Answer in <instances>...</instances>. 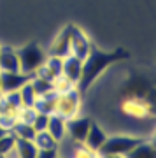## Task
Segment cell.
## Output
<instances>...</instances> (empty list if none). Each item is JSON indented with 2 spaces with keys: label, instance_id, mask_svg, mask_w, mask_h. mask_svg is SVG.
Returning a JSON list of instances; mask_svg holds the SVG:
<instances>
[{
  "label": "cell",
  "instance_id": "cell-1",
  "mask_svg": "<svg viewBox=\"0 0 156 158\" xmlns=\"http://www.w3.org/2000/svg\"><path fill=\"white\" fill-rule=\"evenodd\" d=\"M128 56L130 53L126 49H123V48H117V49H112V51H104L100 48H96L95 44H91L88 56L83 60V72H81V79H79L76 88L81 91V95H84L91 88V85L100 77V74L105 69H109L116 62L126 60Z\"/></svg>",
  "mask_w": 156,
  "mask_h": 158
},
{
  "label": "cell",
  "instance_id": "cell-2",
  "mask_svg": "<svg viewBox=\"0 0 156 158\" xmlns=\"http://www.w3.org/2000/svg\"><path fill=\"white\" fill-rule=\"evenodd\" d=\"M18 51V58H19V70L25 74H37L42 65H44L46 58V51L40 48L37 42H28V44L21 46Z\"/></svg>",
  "mask_w": 156,
  "mask_h": 158
},
{
  "label": "cell",
  "instance_id": "cell-3",
  "mask_svg": "<svg viewBox=\"0 0 156 158\" xmlns=\"http://www.w3.org/2000/svg\"><path fill=\"white\" fill-rule=\"evenodd\" d=\"M81 102H83V95L77 88H72L68 91L58 93V102H56V114H60L63 119L76 118L81 109Z\"/></svg>",
  "mask_w": 156,
  "mask_h": 158
},
{
  "label": "cell",
  "instance_id": "cell-4",
  "mask_svg": "<svg viewBox=\"0 0 156 158\" xmlns=\"http://www.w3.org/2000/svg\"><path fill=\"white\" fill-rule=\"evenodd\" d=\"M142 141H144V139H140V137H132V135L107 137L105 142H104L102 148L98 149V155H119V156H125L126 153L132 151V149Z\"/></svg>",
  "mask_w": 156,
  "mask_h": 158
},
{
  "label": "cell",
  "instance_id": "cell-5",
  "mask_svg": "<svg viewBox=\"0 0 156 158\" xmlns=\"http://www.w3.org/2000/svg\"><path fill=\"white\" fill-rule=\"evenodd\" d=\"M32 77H34V74H25L21 70H18V72L0 70V91H2V95L19 91V88L23 85H27L28 81H32Z\"/></svg>",
  "mask_w": 156,
  "mask_h": 158
},
{
  "label": "cell",
  "instance_id": "cell-6",
  "mask_svg": "<svg viewBox=\"0 0 156 158\" xmlns=\"http://www.w3.org/2000/svg\"><path fill=\"white\" fill-rule=\"evenodd\" d=\"M91 40L83 30L76 27V25H70V55L77 56L79 60H84L88 56L89 48H91Z\"/></svg>",
  "mask_w": 156,
  "mask_h": 158
},
{
  "label": "cell",
  "instance_id": "cell-7",
  "mask_svg": "<svg viewBox=\"0 0 156 158\" xmlns=\"http://www.w3.org/2000/svg\"><path fill=\"white\" fill-rule=\"evenodd\" d=\"M121 111L125 114L132 116V118H139V119H144L153 114L151 106L139 97H126L121 104Z\"/></svg>",
  "mask_w": 156,
  "mask_h": 158
},
{
  "label": "cell",
  "instance_id": "cell-8",
  "mask_svg": "<svg viewBox=\"0 0 156 158\" xmlns=\"http://www.w3.org/2000/svg\"><path fill=\"white\" fill-rule=\"evenodd\" d=\"M89 125H91V119L89 118H70L67 119V137L76 144H83L84 139H86V134L89 130Z\"/></svg>",
  "mask_w": 156,
  "mask_h": 158
},
{
  "label": "cell",
  "instance_id": "cell-9",
  "mask_svg": "<svg viewBox=\"0 0 156 158\" xmlns=\"http://www.w3.org/2000/svg\"><path fill=\"white\" fill-rule=\"evenodd\" d=\"M49 56H60L65 58L70 55V25L63 27L55 37V40L51 42L49 49H47Z\"/></svg>",
  "mask_w": 156,
  "mask_h": 158
},
{
  "label": "cell",
  "instance_id": "cell-10",
  "mask_svg": "<svg viewBox=\"0 0 156 158\" xmlns=\"http://www.w3.org/2000/svg\"><path fill=\"white\" fill-rule=\"evenodd\" d=\"M81 72H83V60H79L74 55L63 58L61 62V76L65 79H68L74 86H77L79 79H81Z\"/></svg>",
  "mask_w": 156,
  "mask_h": 158
},
{
  "label": "cell",
  "instance_id": "cell-11",
  "mask_svg": "<svg viewBox=\"0 0 156 158\" xmlns=\"http://www.w3.org/2000/svg\"><path fill=\"white\" fill-rule=\"evenodd\" d=\"M0 70H4V72H18L19 70L18 51L11 46H0Z\"/></svg>",
  "mask_w": 156,
  "mask_h": 158
},
{
  "label": "cell",
  "instance_id": "cell-12",
  "mask_svg": "<svg viewBox=\"0 0 156 158\" xmlns=\"http://www.w3.org/2000/svg\"><path fill=\"white\" fill-rule=\"evenodd\" d=\"M107 137H109V135H107L105 132H104V130H102L95 121H91L88 134H86V139H84V142H83V146H86L88 149H91V151L98 153V149H100L102 144L105 142Z\"/></svg>",
  "mask_w": 156,
  "mask_h": 158
},
{
  "label": "cell",
  "instance_id": "cell-13",
  "mask_svg": "<svg viewBox=\"0 0 156 158\" xmlns=\"http://www.w3.org/2000/svg\"><path fill=\"white\" fill-rule=\"evenodd\" d=\"M61 62H63V58H60V56H49V55H47L44 65L37 70V76H42V77L49 79V81L55 83L56 79L61 76Z\"/></svg>",
  "mask_w": 156,
  "mask_h": 158
},
{
  "label": "cell",
  "instance_id": "cell-14",
  "mask_svg": "<svg viewBox=\"0 0 156 158\" xmlns=\"http://www.w3.org/2000/svg\"><path fill=\"white\" fill-rule=\"evenodd\" d=\"M47 132H49L53 139L56 142H61L65 137H67V119H63L60 114H49V119H47Z\"/></svg>",
  "mask_w": 156,
  "mask_h": 158
},
{
  "label": "cell",
  "instance_id": "cell-15",
  "mask_svg": "<svg viewBox=\"0 0 156 158\" xmlns=\"http://www.w3.org/2000/svg\"><path fill=\"white\" fill-rule=\"evenodd\" d=\"M56 102H58V91L51 90V91H47V93H44V95L37 97L34 109L37 111V113L53 114L56 111Z\"/></svg>",
  "mask_w": 156,
  "mask_h": 158
},
{
  "label": "cell",
  "instance_id": "cell-16",
  "mask_svg": "<svg viewBox=\"0 0 156 158\" xmlns=\"http://www.w3.org/2000/svg\"><path fill=\"white\" fill-rule=\"evenodd\" d=\"M14 153H16V158H37L39 148L35 146L34 141L16 137V142H14Z\"/></svg>",
  "mask_w": 156,
  "mask_h": 158
},
{
  "label": "cell",
  "instance_id": "cell-17",
  "mask_svg": "<svg viewBox=\"0 0 156 158\" xmlns=\"http://www.w3.org/2000/svg\"><path fill=\"white\" fill-rule=\"evenodd\" d=\"M125 158H156V148L151 142H139L137 146L125 155Z\"/></svg>",
  "mask_w": 156,
  "mask_h": 158
},
{
  "label": "cell",
  "instance_id": "cell-18",
  "mask_svg": "<svg viewBox=\"0 0 156 158\" xmlns=\"http://www.w3.org/2000/svg\"><path fill=\"white\" fill-rule=\"evenodd\" d=\"M18 93H19V98H21V106L23 107H34L35 106L37 93H35L34 86H32V81H28L27 85H23Z\"/></svg>",
  "mask_w": 156,
  "mask_h": 158
},
{
  "label": "cell",
  "instance_id": "cell-19",
  "mask_svg": "<svg viewBox=\"0 0 156 158\" xmlns=\"http://www.w3.org/2000/svg\"><path fill=\"white\" fill-rule=\"evenodd\" d=\"M35 146L39 148V149H51V148H58V142L53 139V135H51L47 130H42V132H37L35 134Z\"/></svg>",
  "mask_w": 156,
  "mask_h": 158
},
{
  "label": "cell",
  "instance_id": "cell-20",
  "mask_svg": "<svg viewBox=\"0 0 156 158\" xmlns=\"http://www.w3.org/2000/svg\"><path fill=\"white\" fill-rule=\"evenodd\" d=\"M32 86H34L37 97L44 95V93H47V91H51V90H55V83H53V81L42 77V76H37V74L32 77Z\"/></svg>",
  "mask_w": 156,
  "mask_h": 158
},
{
  "label": "cell",
  "instance_id": "cell-21",
  "mask_svg": "<svg viewBox=\"0 0 156 158\" xmlns=\"http://www.w3.org/2000/svg\"><path fill=\"white\" fill-rule=\"evenodd\" d=\"M12 132L16 137H21V139H28V141H34L35 139V132L34 127L30 123H23V121H16V125L12 127Z\"/></svg>",
  "mask_w": 156,
  "mask_h": 158
},
{
  "label": "cell",
  "instance_id": "cell-22",
  "mask_svg": "<svg viewBox=\"0 0 156 158\" xmlns=\"http://www.w3.org/2000/svg\"><path fill=\"white\" fill-rule=\"evenodd\" d=\"M14 142H16V135L12 130L0 137V158H6L11 151H14Z\"/></svg>",
  "mask_w": 156,
  "mask_h": 158
},
{
  "label": "cell",
  "instance_id": "cell-23",
  "mask_svg": "<svg viewBox=\"0 0 156 158\" xmlns=\"http://www.w3.org/2000/svg\"><path fill=\"white\" fill-rule=\"evenodd\" d=\"M47 119H49V114L35 113L34 119H32V127H34L35 132H42V130L47 128Z\"/></svg>",
  "mask_w": 156,
  "mask_h": 158
},
{
  "label": "cell",
  "instance_id": "cell-24",
  "mask_svg": "<svg viewBox=\"0 0 156 158\" xmlns=\"http://www.w3.org/2000/svg\"><path fill=\"white\" fill-rule=\"evenodd\" d=\"M72 158H98V153L88 149L86 146H81V148H77V149H74Z\"/></svg>",
  "mask_w": 156,
  "mask_h": 158
},
{
  "label": "cell",
  "instance_id": "cell-25",
  "mask_svg": "<svg viewBox=\"0 0 156 158\" xmlns=\"http://www.w3.org/2000/svg\"><path fill=\"white\" fill-rule=\"evenodd\" d=\"M58 148H51V149H39L37 158H58Z\"/></svg>",
  "mask_w": 156,
  "mask_h": 158
},
{
  "label": "cell",
  "instance_id": "cell-26",
  "mask_svg": "<svg viewBox=\"0 0 156 158\" xmlns=\"http://www.w3.org/2000/svg\"><path fill=\"white\" fill-rule=\"evenodd\" d=\"M98 158H125V156H119V155H98Z\"/></svg>",
  "mask_w": 156,
  "mask_h": 158
},
{
  "label": "cell",
  "instance_id": "cell-27",
  "mask_svg": "<svg viewBox=\"0 0 156 158\" xmlns=\"http://www.w3.org/2000/svg\"><path fill=\"white\" fill-rule=\"evenodd\" d=\"M7 132H9V130H7L6 127H2V125H0V137H2V135H6Z\"/></svg>",
  "mask_w": 156,
  "mask_h": 158
},
{
  "label": "cell",
  "instance_id": "cell-28",
  "mask_svg": "<svg viewBox=\"0 0 156 158\" xmlns=\"http://www.w3.org/2000/svg\"><path fill=\"white\" fill-rule=\"evenodd\" d=\"M149 142L156 148V130H154V134H153V137H151V141H149Z\"/></svg>",
  "mask_w": 156,
  "mask_h": 158
},
{
  "label": "cell",
  "instance_id": "cell-29",
  "mask_svg": "<svg viewBox=\"0 0 156 158\" xmlns=\"http://www.w3.org/2000/svg\"><path fill=\"white\" fill-rule=\"evenodd\" d=\"M6 158H16V153H14V151H11V153H9V155H7Z\"/></svg>",
  "mask_w": 156,
  "mask_h": 158
},
{
  "label": "cell",
  "instance_id": "cell-30",
  "mask_svg": "<svg viewBox=\"0 0 156 158\" xmlns=\"http://www.w3.org/2000/svg\"><path fill=\"white\" fill-rule=\"evenodd\" d=\"M58 158H65V156H58Z\"/></svg>",
  "mask_w": 156,
  "mask_h": 158
},
{
  "label": "cell",
  "instance_id": "cell-31",
  "mask_svg": "<svg viewBox=\"0 0 156 158\" xmlns=\"http://www.w3.org/2000/svg\"><path fill=\"white\" fill-rule=\"evenodd\" d=\"M0 95H2V91H0Z\"/></svg>",
  "mask_w": 156,
  "mask_h": 158
}]
</instances>
